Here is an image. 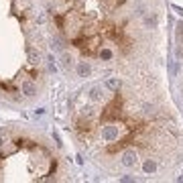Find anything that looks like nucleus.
<instances>
[{
	"instance_id": "obj_1",
	"label": "nucleus",
	"mask_w": 183,
	"mask_h": 183,
	"mask_svg": "<svg viewBox=\"0 0 183 183\" xmlns=\"http://www.w3.org/2000/svg\"><path fill=\"white\" fill-rule=\"evenodd\" d=\"M69 130L87 153L118 167L136 169L143 149H163L177 138V126L151 100L124 94L122 77H106L69 100Z\"/></svg>"
},
{
	"instance_id": "obj_2",
	"label": "nucleus",
	"mask_w": 183,
	"mask_h": 183,
	"mask_svg": "<svg viewBox=\"0 0 183 183\" xmlns=\"http://www.w3.org/2000/svg\"><path fill=\"white\" fill-rule=\"evenodd\" d=\"M39 4L63 67H75L79 77L92 73L94 59L116 61L134 51V16L149 31L159 27V15L145 0H39Z\"/></svg>"
},
{
	"instance_id": "obj_3",
	"label": "nucleus",
	"mask_w": 183,
	"mask_h": 183,
	"mask_svg": "<svg viewBox=\"0 0 183 183\" xmlns=\"http://www.w3.org/2000/svg\"><path fill=\"white\" fill-rule=\"evenodd\" d=\"M49 27L35 0H0V104L29 108L51 73Z\"/></svg>"
},
{
	"instance_id": "obj_4",
	"label": "nucleus",
	"mask_w": 183,
	"mask_h": 183,
	"mask_svg": "<svg viewBox=\"0 0 183 183\" xmlns=\"http://www.w3.org/2000/svg\"><path fill=\"white\" fill-rule=\"evenodd\" d=\"M69 179L65 163L45 132L27 124L0 126V183H53Z\"/></svg>"
}]
</instances>
